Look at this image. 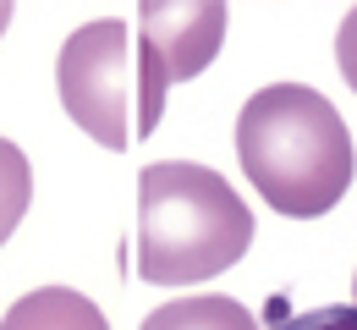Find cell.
<instances>
[{
  "mask_svg": "<svg viewBox=\"0 0 357 330\" xmlns=\"http://www.w3.org/2000/svg\"><path fill=\"white\" fill-rule=\"evenodd\" d=\"M143 330H259V320L236 303V297H176L160 303Z\"/></svg>",
  "mask_w": 357,
  "mask_h": 330,
  "instance_id": "6",
  "label": "cell"
},
{
  "mask_svg": "<svg viewBox=\"0 0 357 330\" xmlns=\"http://www.w3.org/2000/svg\"><path fill=\"white\" fill-rule=\"evenodd\" d=\"M253 242V215L220 171L192 160H160L137 177V276L187 286L225 276Z\"/></svg>",
  "mask_w": 357,
  "mask_h": 330,
  "instance_id": "2",
  "label": "cell"
},
{
  "mask_svg": "<svg viewBox=\"0 0 357 330\" xmlns=\"http://www.w3.org/2000/svg\"><path fill=\"white\" fill-rule=\"evenodd\" d=\"M335 61H341V77L352 83V94H357V6L347 11L341 33H335Z\"/></svg>",
  "mask_w": 357,
  "mask_h": 330,
  "instance_id": "9",
  "label": "cell"
},
{
  "mask_svg": "<svg viewBox=\"0 0 357 330\" xmlns=\"http://www.w3.org/2000/svg\"><path fill=\"white\" fill-rule=\"evenodd\" d=\"M0 330H110L105 314L72 286H39L6 308Z\"/></svg>",
  "mask_w": 357,
  "mask_h": 330,
  "instance_id": "5",
  "label": "cell"
},
{
  "mask_svg": "<svg viewBox=\"0 0 357 330\" xmlns=\"http://www.w3.org/2000/svg\"><path fill=\"white\" fill-rule=\"evenodd\" d=\"M269 330H357V308L335 303V308H308V314H286Z\"/></svg>",
  "mask_w": 357,
  "mask_h": 330,
  "instance_id": "8",
  "label": "cell"
},
{
  "mask_svg": "<svg viewBox=\"0 0 357 330\" xmlns=\"http://www.w3.org/2000/svg\"><path fill=\"white\" fill-rule=\"evenodd\" d=\"M352 297H357V276H352ZM352 308H357V303H352Z\"/></svg>",
  "mask_w": 357,
  "mask_h": 330,
  "instance_id": "11",
  "label": "cell"
},
{
  "mask_svg": "<svg viewBox=\"0 0 357 330\" xmlns=\"http://www.w3.org/2000/svg\"><path fill=\"white\" fill-rule=\"evenodd\" d=\"M28 198H33V171H28V154H22L11 138H0V248H6V237L22 226Z\"/></svg>",
  "mask_w": 357,
  "mask_h": 330,
  "instance_id": "7",
  "label": "cell"
},
{
  "mask_svg": "<svg viewBox=\"0 0 357 330\" xmlns=\"http://www.w3.org/2000/svg\"><path fill=\"white\" fill-rule=\"evenodd\" d=\"M236 160L280 215L313 220L352 188L357 154L341 110L308 83H269L236 116Z\"/></svg>",
  "mask_w": 357,
  "mask_h": 330,
  "instance_id": "1",
  "label": "cell"
},
{
  "mask_svg": "<svg viewBox=\"0 0 357 330\" xmlns=\"http://www.w3.org/2000/svg\"><path fill=\"white\" fill-rule=\"evenodd\" d=\"M6 22H11V0H0V33H6Z\"/></svg>",
  "mask_w": 357,
  "mask_h": 330,
  "instance_id": "10",
  "label": "cell"
},
{
  "mask_svg": "<svg viewBox=\"0 0 357 330\" xmlns=\"http://www.w3.org/2000/svg\"><path fill=\"white\" fill-rule=\"evenodd\" d=\"M137 28H143V45H137V116L132 133H154L160 127V110H165V94L171 83H187L198 77L215 55H220L225 39V6L220 0H192V6H176V0H143L137 6Z\"/></svg>",
  "mask_w": 357,
  "mask_h": 330,
  "instance_id": "4",
  "label": "cell"
},
{
  "mask_svg": "<svg viewBox=\"0 0 357 330\" xmlns=\"http://www.w3.org/2000/svg\"><path fill=\"white\" fill-rule=\"evenodd\" d=\"M55 83H61L66 116L99 149H127L132 143L137 89H132V33H127L121 17H105V22L77 28L61 45Z\"/></svg>",
  "mask_w": 357,
  "mask_h": 330,
  "instance_id": "3",
  "label": "cell"
}]
</instances>
